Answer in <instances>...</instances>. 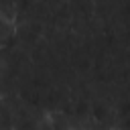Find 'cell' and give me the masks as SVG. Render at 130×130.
I'll return each instance as SVG.
<instances>
[{
  "instance_id": "7a4b0ae2",
  "label": "cell",
  "mask_w": 130,
  "mask_h": 130,
  "mask_svg": "<svg viewBox=\"0 0 130 130\" xmlns=\"http://www.w3.org/2000/svg\"><path fill=\"white\" fill-rule=\"evenodd\" d=\"M14 37H16V28H14L12 20L0 12V49H6Z\"/></svg>"
},
{
  "instance_id": "6da1fadb",
  "label": "cell",
  "mask_w": 130,
  "mask_h": 130,
  "mask_svg": "<svg viewBox=\"0 0 130 130\" xmlns=\"http://www.w3.org/2000/svg\"><path fill=\"white\" fill-rule=\"evenodd\" d=\"M39 130H75L71 120L67 116H61V114H51L47 118L41 120V126Z\"/></svg>"
}]
</instances>
